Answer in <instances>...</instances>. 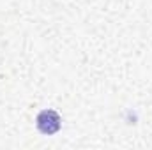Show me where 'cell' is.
<instances>
[{
	"label": "cell",
	"mask_w": 152,
	"mask_h": 150,
	"mask_svg": "<svg viewBox=\"0 0 152 150\" xmlns=\"http://www.w3.org/2000/svg\"><path fill=\"white\" fill-rule=\"evenodd\" d=\"M36 125H37L39 133H42L46 136H51V134L60 131L62 118L55 110H42V111H39L37 118H36Z\"/></svg>",
	"instance_id": "6da1fadb"
}]
</instances>
